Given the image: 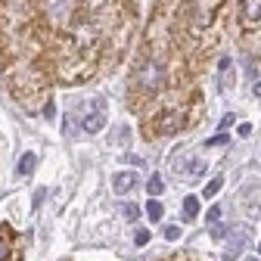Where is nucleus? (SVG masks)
Instances as JSON below:
<instances>
[{
  "mask_svg": "<svg viewBox=\"0 0 261 261\" xmlns=\"http://www.w3.org/2000/svg\"><path fill=\"white\" fill-rule=\"evenodd\" d=\"M137 81H140V87H143V90H159V84H162V65H155V62L140 65Z\"/></svg>",
  "mask_w": 261,
  "mask_h": 261,
  "instance_id": "obj_1",
  "label": "nucleus"
},
{
  "mask_svg": "<svg viewBox=\"0 0 261 261\" xmlns=\"http://www.w3.org/2000/svg\"><path fill=\"white\" fill-rule=\"evenodd\" d=\"M106 121H109V118H106L103 112H90V115H84V121H81V127L87 130V134H100V130L106 127Z\"/></svg>",
  "mask_w": 261,
  "mask_h": 261,
  "instance_id": "obj_2",
  "label": "nucleus"
},
{
  "mask_svg": "<svg viewBox=\"0 0 261 261\" xmlns=\"http://www.w3.org/2000/svg\"><path fill=\"white\" fill-rule=\"evenodd\" d=\"M134 184H137V174H130V171H118V174L112 177V190H115V193H127Z\"/></svg>",
  "mask_w": 261,
  "mask_h": 261,
  "instance_id": "obj_3",
  "label": "nucleus"
},
{
  "mask_svg": "<svg viewBox=\"0 0 261 261\" xmlns=\"http://www.w3.org/2000/svg\"><path fill=\"white\" fill-rule=\"evenodd\" d=\"M240 13H243V19H249V22H261V0H243V4H240Z\"/></svg>",
  "mask_w": 261,
  "mask_h": 261,
  "instance_id": "obj_4",
  "label": "nucleus"
},
{
  "mask_svg": "<svg viewBox=\"0 0 261 261\" xmlns=\"http://www.w3.org/2000/svg\"><path fill=\"white\" fill-rule=\"evenodd\" d=\"M35 165H38V155H35V152H25V155L19 159V177H28L31 171H35Z\"/></svg>",
  "mask_w": 261,
  "mask_h": 261,
  "instance_id": "obj_5",
  "label": "nucleus"
},
{
  "mask_svg": "<svg viewBox=\"0 0 261 261\" xmlns=\"http://www.w3.org/2000/svg\"><path fill=\"white\" fill-rule=\"evenodd\" d=\"M184 212H187V218H196V215H199V199H196V196H187V199H184Z\"/></svg>",
  "mask_w": 261,
  "mask_h": 261,
  "instance_id": "obj_6",
  "label": "nucleus"
},
{
  "mask_svg": "<svg viewBox=\"0 0 261 261\" xmlns=\"http://www.w3.org/2000/svg\"><path fill=\"white\" fill-rule=\"evenodd\" d=\"M149 193H152V196L165 193V180H162V174H152V177H149Z\"/></svg>",
  "mask_w": 261,
  "mask_h": 261,
  "instance_id": "obj_7",
  "label": "nucleus"
},
{
  "mask_svg": "<svg viewBox=\"0 0 261 261\" xmlns=\"http://www.w3.org/2000/svg\"><path fill=\"white\" fill-rule=\"evenodd\" d=\"M221 184H224L221 177H212V180H208V187H205L202 193H205V196H208V199H212V196H218V190H221Z\"/></svg>",
  "mask_w": 261,
  "mask_h": 261,
  "instance_id": "obj_8",
  "label": "nucleus"
},
{
  "mask_svg": "<svg viewBox=\"0 0 261 261\" xmlns=\"http://www.w3.org/2000/svg\"><path fill=\"white\" fill-rule=\"evenodd\" d=\"M146 215H149V221H162V205L152 199V202L146 205Z\"/></svg>",
  "mask_w": 261,
  "mask_h": 261,
  "instance_id": "obj_9",
  "label": "nucleus"
},
{
  "mask_svg": "<svg viewBox=\"0 0 261 261\" xmlns=\"http://www.w3.org/2000/svg\"><path fill=\"white\" fill-rule=\"evenodd\" d=\"M124 218H127V221H137V218H140V208H137L134 202H127V205H124Z\"/></svg>",
  "mask_w": 261,
  "mask_h": 261,
  "instance_id": "obj_10",
  "label": "nucleus"
},
{
  "mask_svg": "<svg viewBox=\"0 0 261 261\" xmlns=\"http://www.w3.org/2000/svg\"><path fill=\"white\" fill-rule=\"evenodd\" d=\"M149 240H152V233H149V230H137V233H134V243H137V246H146Z\"/></svg>",
  "mask_w": 261,
  "mask_h": 261,
  "instance_id": "obj_11",
  "label": "nucleus"
},
{
  "mask_svg": "<svg viewBox=\"0 0 261 261\" xmlns=\"http://www.w3.org/2000/svg\"><path fill=\"white\" fill-rule=\"evenodd\" d=\"M177 237H180V227L177 224H168L165 227V240H177Z\"/></svg>",
  "mask_w": 261,
  "mask_h": 261,
  "instance_id": "obj_12",
  "label": "nucleus"
},
{
  "mask_svg": "<svg viewBox=\"0 0 261 261\" xmlns=\"http://www.w3.org/2000/svg\"><path fill=\"white\" fill-rule=\"evenodd\" d=\"M177 127H180L177 118H165V121H162V130H165V134H168V130H177Z\"/></svg>",
  "mask_w": 261,
  "mask_h": 261,
  "instance_id": "obj_13",
  "label": "nucleus"
},
{
  "mask_svg": "<svg viewBox=\"0 0 261 261\" xmlns=\"http://www.w3.org/2000/svg\"><path fill=\"white\" fill-rule=\"evenodd\" d=\"M208 143H212V146H221V143H227V134H224V130H221V134H215V137H212Z\"/></svg>",
  "mask_w": 261,
  "mask_h": 261,
  "instance_id": "obj_14",
  "label": "nucleus"
},
{
  "mask_svg": "<svg viewBox=\"0 0 261 261\" xmlns=\"http://www.w3.org/2000/svg\"><path fill=\"white\" fill-rule=\"evenodd\" d=\"M218 218H221V208H218V205H215V208H212V212H208V224H218Z\"/></svg>",
  "mask_w": 261,
  "mask_h": 261,
  "instance_id": "obj_15",
  "label": "nucleus"
},
{
  "mask_svg": "<svg viewBox=\"0 0 261 261\" xmlns=\"http://www.w3.org/2000/svg\"><path fill=\"white\" fill-rule=\"evenodd\" d=\"M237 130H240V137H249V134H252V124H249V121H246V124H240V127H237Z\"/></svg>",
  "mask_w": 261,
  "mask_h": 261,
  "instance_id": "obj_16",
  "label": "nucleus"
},
{
  "mask_svg": "<svg viewBox=\"0 0 261 261\" xmlns=\"http://www.w3.org/2000/svg\"><path fill=\"white\" fill-rule=\"evenodd\" d=\"M7 252H10V246H7L4 240H0V261H4V258H7Z\"/></svg>",
  "mask_w": 261,
  "mask_h": 261,
  "instance_id": "obj_17",
  "label": "nucleus"
},
{
  "mask_svg": "<svg viewBox=\"0 0 261 261\" xmlns=\"http://www.w3.org/2000/svg\"><path fill=\"white\" fill-rule=\"evenodd\" d=\"M255 96H258V100H261V81L255 84Z\"/></svg>",
  "mask_w": 261,
  "mask_h": 261,
  "instance_id": "obj_18",
  "label": "nucleus"
},
{
  "mask_svg": "<svg viewBox=\"0 0 261 261\" xmlns=\"http://www.w3.org/2000/svg\"><path fill=\"white\" fill-rule=\"evenodd\" d=\"M258 255H261V243H258Z\"/></svg>",
  "mask_w": 261,
  "mask_h": 261,
  "instance_id": "obj_19",
  "label": "nucleus"
}]
</instances>
